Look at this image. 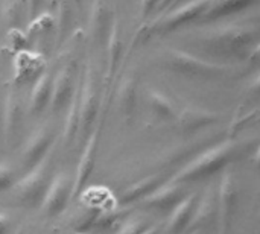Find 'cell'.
<instances>
[{
    "label": "cell",
    "instance_id": "cell-22",
    "mask_svg": "<svg viewBox=\"0 0 260 234\" xmlns=\"http://www.w3.org/2000/svg\"><path fill=\"white\" fill-rule=\"evenodd\" d=\"M212 196L207 193L204 195L200 201L197 199V204H195V209H193V215H192V219L189 222V227L192 228H197L198 225L201 227L204 222H207L210 213H212Z\"/></svg>",
    "mask_w": 260,
    "mask_h": 234
},
{
    "label": "cell",
    "instance_id": "cell-24",
    "mask_svg": "<svg viewBox=\"0 0 260 234\" xmlns=\"http://www.w3.org/2000/svg\"><path fill=\"white\" fill-rule=\"evenodd\" d=\"M145 227H146V222L143 218L131 216V218L125 219V222L120 225V228L117 230L116 234H139Z\"/></svg>",
    "mask_w": 260,
    "mask_h": 234
},
{
    "label": "cell",
    "instance_id": "cell-20",
    "mask_svg": "<svg viewBox=\"0 0 260 234\" xmlns=\"http://www.w3.org/2000/svg\"><path fill=\"white\" fill-rule=\"evenodd\" d=\"M79 128V90L75 88L69 104H67V116L64 123V140L66 143H72L78 134Z\"/></svg>",
    "mask_w": 260,
    "mask_h": 234
},
{
    "label": "cell",
    "instance_id": "cell-6",
    "mask_svg": "<svg viewBox=\"0 0 260 234\" xmlns=\"http://www.w3.org/2000/svg\"><path fill=\"white\" fill-rule=\"evenodd\" d=\"M70 199H72V181L64 172H59L47 184L40 199L41 203L40 209L46 218H56L66 210Z\"/></svg>",
    "mask_w": 260,
    "mask_h": 234
},
{
    "label": "cell",
    "instance_id": "cell-12",
    "mask_svg": "<svg viewBox=\"0 0 260 234\" xmlns=\"http://www.w3.org/2000/svg\"><path fill=\"white\" fill-rule=\"evenodd\" d=\"M177 119H178V125H180L181 132L186 136H190V134H195L198 131H203L206 128L218 123L219 116L216 113L204 110V108L190 107V108L183 110L177 116Z\"/></svg>",
    "mask_w": 260,
    "mask_h": 234
},
{
    "label": "cell",
    "instance_id": "cell-19",
    "mask_svg": "<svg viewBox=\"0 0 260 234\" xmlns=\"http://www.w3.org/2000/svg\"><path fill=\"white\" fill-rule=\"evenodd\" d=\"M137 90H139V79L136 73L126 75L122 84L119 85L117 101H119L120 111L126 117H131L137 108Z\"/></svg>",
    "mask_w": 260,
    "mask_h": 234
},
{
    "label": "cell",
    "instance_id": "cell-1",
    "mask_svg": "<svg viewBox=\"0 0 260 234\" xmlns=\"http://www.w3.org/2000/svg\"><path fill=\"white\" fill-rule=\"evenodd\" d=\"M236 145L233 140H222L203 149L174 175L172 181L184 184L190 181H200L218 174L230 163Z\"/></svg>",
    "mask_w": 260,
    "mask_h": 234
},
{
    "label": "cell",
    "instance_id": "cell-11",
    "mask_svg": "<svg viewBox=\"0 0 260 234\" xmlns=\"http://www.w3.org/2000/svg\"><path fill=\"white\" fill-rule=\"evenodd\" d=\"M75 69L72 64H66L55 76L52 82V93H50V107L55 113L64 110L75 91Z\"/></svg>",
    "mask_w": 260,
    "mask_h": 234
},
{
    "label": "cell",
    "instance_id": "cell-5",
    "mask_svg": "<svg viewBox=\"0 0 260 234\" xmlns=\"http://www.w3.org/2000/svg\"><path fill=\"white\" fill-rule=\"evenodd\" d=\"M209 0H189L184 5L178 6L174 11H169L166 15L160 17L149 30L157 34H169L174 32L195 20H200L203 12L206 11Z\"/></svg>",
    "mask_w": 260,
    "mask_h": 234
},
{
    "label": "cell",
    "instance_id": "cell-30",
    "mask_svg": "<svg viewBox=\"0 0 260 234\" xmlns=\"http://www.w3.org/2000/svg\"><path fill=\"white\" fill-rule=\"evenodd\" d=\"M174 2H175V0H161L158 6H161V9H163V8H166V6H171Z\"/></svg>",
    "mask_w": 260,
    "mask_h": 234
},
{
    "label": "cell",
    "instance_id": "cell-8",
    "mask_svg": "<svg viewBox=\"0 0 260 234\" xmlns=\"http://www.w3.org/2000/svg\"><path fill=\"white\" fill-rule=\"evenodd\" d=\"M52 143H53V134H52L50 128H47V126L37 128L23 145L21 157H20L21 166L26 171L34 168L52 151Z\"/></svg>",
    "mask_w": 260,
    "mask_h": 234
},
{
    "label": "cell",
    "instance_id": "cell-15",
    "mask_svg": "<svg viewBox=\"0 0 260 234\" xmlns=\"http://www.w3.org/2000/svg\"><path fill=\"white\" fill-rule=\"evenodd\" d=\"M256 2L257 0H209V5L200 20L203 23H212L219 18L239 14L256 5Z\"/></svg>",
    "mask_w": 260,
    "mask_h": 234
},
{
    "label": "cell",
    "instance_id": "cell-2",
    "mask_svg": "<svg viewBox=\"0 0 260 234\" xmlns=\"http://www.w3.org/2000/svg\"><path fill=\"white\" fill-rule=\"evenodd\" d=\"M163 64L172 72L192 78H216L232 70L230 65L212 62L197 55H192L186 50L172 47L165 50Z\"/></svg>",
    "mask_w": 260,
    "mask_h": 234
},
{
    "label": "cell",
    "instance_id": "cell-4",
    "mask_svg": "<svg viewBox=\"0 0 260 234\" xmlns=\"http://www.w3.org/2000/svg\"><path fill=\"white\" fill-rule=\"evenodd\" d=\"M52 151L34 168L26 171V174L14 183L11 187L14 198L24 206H34L40 203L47 184H49V161Z\"/></svg>",
    "mask_w": 260,
    "mask_h": 234
},
{
    "label": "cell",
    "instance_id": "cell-27",
    "mask_svg": "<svg viewBox=\"0 0 260 234\" xmlns=\"http://www.w3.org/2000/svg\"><path fill=\"white\" fill-rule=\"evenodd\" d=\"M11 227V219L6 213H0V234H8Z\"/></svg>",
    "mask_w": 260,
    "mask_h": 234
},
{
    "label": "cell",
    "instance_id": "cell-10",
    "mask_svg": "<svg viewBox=\"0 0 260 234\" xmlns=\"http://www.w3.org/2000/svg\"><path fill=\"white\" fill-rule=\"evenodd\" d=\"M98 104L99 97L96 79L93 72L88 69L84 85L79 90V126L82 128L84 134H88V128H91V123L98 114Z\"/></svg>",
    "mask_w": 260,
    "mask_h": 234
},
{
    "label": "cell",
    "instance_id": "cell-26",
    "mask_svg": "<svg viewBox=\"0 0 260 234\" xmlns=\"http://www.w3.org/2000/svg\"><path fill=\"white\" fill-rule=\"evenodd\" d=\"M160 2L161 0H142V6H140L142 17H148L154 11V8H157L160 5Z\"/></svg>",
    "mask_w": 260,
    "mask_h": 234
},
{
    "label": "cell",
    "instance_id": "cell-14",
    "mask_svg": "<svg viewBox=\"0 0 260 234\" xmlns=\"http://www.w3.org/2000/svg\"><path fill=\"white\" fill-rule=\"evenodd\" d=\"M198 195L197 193H186L174 207L166 222V233L178 234L189 227V222L193 215V209L197 204Z\"/></svg>",
    "mask_w": 260,
    "mask_h": 234
},
{
    "label": "cell",
    "instance_id": "cell-23",
    "mask_svg": "<svg viewBox=\"0 0 260 234\" xmlns=\"http://www.w3.org/2000/svg\"><path fill=\"white\" fill-rule=\"evenodd\" d=\"M119 53H120V37H119L117 23L114 21L113 26H111L110 40H108V76H111L114 69H116Z\"/></svg>",
    "mask_w": 260,
    "mask_h": 234
},
{
    "label": "cell",
    "instance_id": "cell-3",
    "mask_svg": "<svg viewBox=\"0 0 260 234\" xmlns=\"http://www.w3.org/2000/svg\"><path fill=\"white\" fill-rule=\"evenodd\" d=\"M198 40L212 47H221L224 50H250L257 40V30L242 24H224L204 30Z\"/></svg>",
    "mask_w": 260,
    "mask_h": 234
},
{
    "label": "cell",
    "instance_id": "cell-31",
    "mask_svg": "<svg viewBox=\"0 0 260 234\" xmlns=\"http://www.w3.org/2000/svg\"><path fill=\"white\" fill-rule=\"evenodd\" d=\"M21 233H23V227H18V228H17V230H15L12 234H21Z\"/></svg>",
    "mask_w": 260,
    "mask_h": 234
},
{
    "label": "cell",
    "instance_id": "cell-13",
    "mask_svg": "<svg viewBox=\"0 0 260 234\" xmlns=\"http://www.w3.org/2000/svg\"><path fill=\"white\" fill-rule=\"evenodd\" d=\"M184 195H186V192H184L183 184L169 180V181H165L163 184H160L154 192H151L143 199V204L146 207L166 210V209H172Z\"/></svg>",
    "mask_w": 260,
    "mask_h": 234
},
{
    "label": "cell",
    "instance_id": "cell-29",
    "mask_svg": "<svg viewBox=\"0 0 260 234\" xmlns=\"http://www.w3.org/2000/svg\"><path fill=\"white\" fill-rule=\"evenodd\" d=\"M139 234H158V228L157 227H145Z\"/></svg>",
    "mask_w": 260,
    "mask_h": 234
},
{
    "label": "cell",
    "instance_id": "cell-18",
    "mask_svg": "<svg viewBox=\"0 0 260 234\" xmlns=\"http://www.w3.org/2000/svg\"><path fill=\"white\" fill-rule=\"evenodd\" d=\"M146 99H148L149 110L152 111V114L157 120L171 122V120L177 119L178 113H177L175 104L165 91L151 88V90H148Z\"/></svg>",
    "mask_w": 260,
    "mask_h": 234
},
{
    "label": "cell",
    "instance_id": "cell-16",
    "mask_svg": "<svg viewBox=\"0 0 260 234\" xmlns=\"http://www.w3.org/2000/svg\"><path fill=\"white\" fill-rule=\"evenodd\" d=\"M163 183H165V180H163V175H160V174L145 177L140 181H136L122 190V193L119 196V204L120 206H129L136 201H140V199L143 201L151 192H154Z\"/></svg>",
    "mask_w": 260,
    "mask_h": 234
},
{
    "label": "cell",
    "instance_id": "cell-17",
    "mask_svg": "<svg viewBox=\"0 0 260 234\" xmlns=\"http://www.w3.org/2000/svg\"><path fill=\"white\" fill-rule=\"evenodd\" d=\"M52 82L53 76L49 70L41 72L30 90V97H29V110L32 114H40L50 101V93H52Z\"/></svg>",
    "mask_w": 260,
    "mask_h": 234
},
{
    "label": "cell",
    "instance_id": "cell-7",
    "mask_svg": "<svg viewBox=\"0 0 260 234\" xmlns=\"http://www.w3.org/2000/svg\"><path fill=\"white\" fill-rule=\"evenodd\" d=\"M238 204V181L233 171H227L219 183L218 190V230L227 234L235 216Z\"/></svg>",
    "mask_w": 260,
    "mask_h": 234
},
{
    "label": "cell",
    "instance_id": "cell-9",
    "mask_svg": "<svg viewBox=\"0 0 260 234\" xmlns=\"http://www.w3.org/2000/svg\"><path fill=\"white\" fill-rule=\"evenodd\" d=\"M99 136H101V123H98L91 129V132H90V136H88V139L82 148V154L79 157L75 180L72 181V196L76 195L85 186V183L88 181V178L93 172V168L96 163L98 145H99Z\"/></svg>",
    "mask_w": 260,
    "mask_h": 234
},
{
    "label": "cell",
    "instance_id": "cell-28",
    "mask_svg": "<svg viewBox=\"0 0 260 234\" xmlns=\"http://www.w3.org/2000/svg\"><path fill=\"white\" fill-rule=\"evenodd\" d=\"M40 6H41V0H27V9H29V15L32 18L38 14Z\"/></svg>",
    "mask_w": 260,
    "mask_h": 234
},
{
    "label": "cell",
    "instance_id": "cell-21",
    "mask_svg": "<svg viewBox=\"0 0 260 234\" xmlns=\"http://www.w3.org/2000/svg\"><path fill=\"white\" fill-rule=\"evenodd\" d=\"M18 125V99L12 91L8 93L3 110V136L8 142L15 136V128Z\"/></svg>",
    "mask_w": 260,
    "mask_h": 234
},
{
    "label": "cell",
    "instance_id": "cell-32",
    "mask_svg": "<svg viewBox=\"0 0 260 234\" xmlns=\"http://www.w3.org/2000/svg\"><path fill=\"white\" fill-rule=\"evenodd\" d=\"M76 234H87V233H82V231H81V233H76Z\"/></svg>",
    "mask_w": 260,
    "mask_h": 234
},
{
    "label": "cell",
    "instance_id": "cell-25",
    "mask_svg": "<svg viewBox=\"0 0 260 234\" xmlns=\"http://www.w3.org/2000/svg\"><path fill=\"white\" fill-rule=\"evenodd\" d=\"M15 183L14 169L8 163H0V193L9 190Z\"/></svg>",
    "mask_w": 260,
    "mask_h": 234
}]
</instances>
